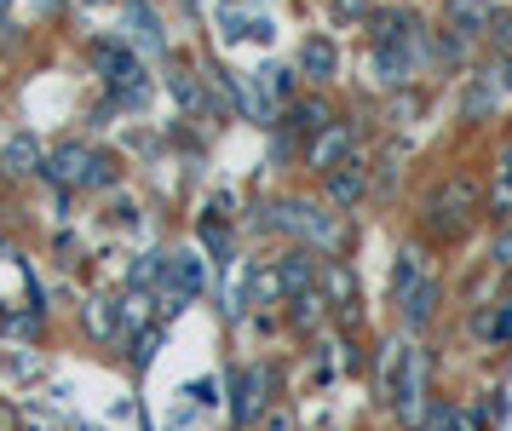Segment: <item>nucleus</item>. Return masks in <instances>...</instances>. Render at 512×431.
I'll list each match as a JSON object with an SVG mask.
<instances>
[{"mask_svg": "<svg viewBox=\"0 0 512 431\" xmlns=\"http://www.w3.org/2000/svg\"><path fill=\"white\" fill-rule=\"evenodd\" d=\"M265 225L311 253H334L346 242V225H340L334 202H311V196H282L277 207H265Z\"/></svg>", "mask_w": 512, "mask_h": 431, "instance_id": "obj_1", "label": "nucleus"}, {"mask_svg": "<svg viewBox=\"0 0 512 431\" xmlns=\"http://www.w3.org/2000/svg\"><path fill=\"white\" fill-rule=\"evenodd\" d=\"M41 179H52L58 190H104V184H116V161L93 144H58L41 161Z\"/></svg>", "mask_w": 512, "mask_h": 431, "instance_id": "obj_2", "label": "nucleus"}, {"mask_svg": "<svg viewBox=\"0 0 512 431\" xmlns=\"http://www.w3.org/2000/svg\"><path fill=\"white\" fill-rule=\"evenodd\" d=\"M420 391H426V357H420V345H386V397H392V409L409 426L420 420Z\"/></svg>", "mask_w": 512, "mask_h": 431, "instance_id": "obj_3", "label": "nucleus"}, {"mask_svg": "<svg viewBox=\"0 0 512 431\" xmlns=\"http://www.w3.org/2000/svg\"><path fill=\"white\" fill-rule=\"evenodd\" d=\"M208 81L213 87H225V98L236 104V115L242 121H254V127H277V98L259 87V75H236V69H219V64H208Z\"/></svg>", "mask_w": 512, "mask_h": 431, "instance_id": "obj_4", "label": "nucleus"}, {"mask_svg": "<svg viewBox=\"0 0 512 431\" xmlns=\"http://www.w3.org/2000/svg\"><path fill=\"white\" fill-rule=\"evenodd\" d=\"M472 213H478V184L472 179H443L426 196V225L438 230V236H461Z\"/></svg>", "mask_w": 512, "mask_h": 431, "instance_id": "obj_5", "label": "nucleus"}, {"mask_svg": "<svg viewBox=\"0 0 512 431\" xmlns=\"http://www.w3.org/2000/svg\"><path fill=\"white\" fill-rule=\"evenodd\" d=\"M208 288V271L190 248L179 253H162V276H156V294H162V311H185L190 299Z\"/></svg>", "mask_w": 512, "mask_h": 431, "instance_id": "obj_6", "label": "nucleus"}, {"mask_svg": "<svg viewBox=\"0 0 512 431\" xmlns=\"http://www.w3.org/2000/svg\"><path fill=\"white\" fill-rule=\"evenodd\" d=\"M374 52V75H380V87H409L420 69V29L409 35H392V41H369Z\"/></svg>", "mask_w": 512, "mask_h": 431, "instance_id": "obj_7", "label": "nucleus"}, {"mask_svg": "<svg viewBox=\"0 0 512 431\" xmlns=\"http://www.w3.org/2000/svg\"><path fill=\"white\" fill-rule=\"evenodd\" d=\"M317 288H323V299L334 305V317L351 322L357 317V276H351L346 259H334V253H323V271H317Z\"/></svg>", "mask_w": 512, "mask_h": 431, "instance_id": "obj_8", "label": "nucleus"}, {"mask_svg": "<svg viewBox=\"0 0 512 431\" xmlns=\"http://www.w3.org/2000/svg\"><path fill=\"white\" fill-rule=\"evenodd\" d=\"M443 23L461 41H484L489 23H495V0H443Z\"/></svg>", "mask_w": 512, "mask_h": 431, "instance_id": "obj_9", "label": "nucleus"}, {"mask_svg": "<svg viewBox=\"0 0 512 431\" xmlns=\"http://www.w3.org/2000/svg\"><path fill=\"white\" fill-rule=\"evenodd\" d=\"M265 391H271V368H265V363H254V368H242V374H236V403H231L236 426H248V420L265 414Z\"/></svg>", "mask_w": 512, "mask_h": 431, "instance_id": "obj_10", "label": "nucleus"}, {"mask_svg": "<svg viewBox=\"0 0 512 431\" xmlns=\"http://www.w3.org/2000/svg\"><path fill=\"white\" fill-rule=\"evenodd\" d=\"M323 190H328V202H334V207L363 202V190H369V167H363L357 156H346L340 167H328V173H323Z\"/></svg>", "mask_w": 512, "mask_h": 431, "instance_id": "obj_11", "label": "nucleus"}, {"mask_svg": "<svg viewBox=\"0 0 512 431\" xmlns=\"http://www.w3.org/2000/svg\"><path fill=\"white\" fill-rule=\"evenodd\" d=\"M121 6H127V41L139 52H167V29L156 18V6L150 0H121Z\"/></svg>", "mask_w": 512, "mask_h": 431, "instance_id": "obj_12", "label": "nucleus"}, {"mask_svg": "<svg viewBox=\"0 0 512 431\" xmlns=\"http://www.w3.org/2000/svg\"><path fill=\"white\" fill-rule=\"evenodd\" d=\"M346 156H351V127H346V121H328L323 133H317L311 144H305V161H311L317 173H328V167H340Z\"/></svg>", "mask_w": 512, "mask_h": 431, "instance_id": "obj_13", "label": "nucleus"}, {"mask_svg": "<svg viewBox=\"0 0 512 431\" xmlns=\"http://www.w3.org/2000/svg\"><path fill=\"white\" fill-rule=\"evenodd\" d=\"M219 35H225V46L231 41H277V23L254 18L248 6H225V12H219Z\"/></svg>", "mask_w": 512, "mask_h": 431, "instance_id": "obj_14", "label": "nucleus"}, {"mask_svg": "<svg viewBox=\"0 0 512 431\" xmlns=\"http://www.w3.org/2000/svg\"><path fill=\"white\" fill-rule=\"evenodd\" d=\"M317 271H323V259H311V248L282 253V259H277V282H282V294L294 299V294H305V288H317Z\"/></svg>", "mask_w": 512, "mask_h": 431, "instance_id": "obj_15", "label": "nucleus"}, {"mask_svg": "<svg viewBox=\"0 0 512 431\" xmlns=\"http://www.w3.org/2000/svg\"><path fill=\"white\" fill-rule=\"evenodd\" d=\"M300 75H305V81H334V75H340V46L328 41V35H305Z\"/></svg>", "mask_w": 512, "mask_h": 431, "instance_id": "obj_16", "label": "nucleus"}, {"mask_svg": "<svg viewBox=\"0 0 512 431\" xmlns=\"http://www.w3.org/2000/svg\"><path fill=\"white\" fill-rule=\"evenodd\" d=\"M110 87H116V104H127V110H144V104H150V69H144L139 52L110 75Z\"/></svg>", "mask_w": 512, "mask_h": 431, "instance_id": "obj_17", "label": "nucleus"}, {"mask_svg": "<svg viewBox=\"0 0 512 431\" xmlns=\"http://www.w3.org/2000/svg\"><path fill=\"white\" fill-rule=\"evenodd\" d=\"M328 121H334V115H328V104L323 98H288V110H282V133H305V138H317L328 127Z\"/></svg>", "mask_w": 512, "mask_h": 431, "instance_id": "obj_18", "label": "nucleus"}, {"mask_svg": "<svg viewBox=\"0 0 512 431\" xmlns=\"http://www.w3.org/2000/svg\"><path fill=\"white\" fill-rule=\"evenodd\" d=\"M438 276H426V282H420L415 294L409 299H397V311H403V328H409V334H420V328H426V322L438 317Z\"/></svg>", "mask_w": 512, "mask_h": 431, "instance_id": "obj_19", "label": "nucleus"}, {"mask_svg": "<svg viewBox=\"0 0 512 431\" xmlns=\"http://www.w3.org/2000/svg\"><path fill=\"white\" fill-rule=\"evenodd\" d=\"M426 276H432V271H426V248H397V265H392V305L415 294Z\"/></svg>", "mask_w": 512, "mask_h": 431, "instance_id": "obj_20", "label": "nucleus"}, {"mask_svg": "<svg viewBox=\"0 0 512 431\" xmlns=\"http://www.w3.org/2000/svg\"><path fill=\"white\" fill-rule=\"evenodd\" d=\"M501 75H478V81H472V92H466V104H461V115L466 121H484V115H495L501 110Z\"/></svg>", "mask_w": 512, "mask_h": 431, "instance_id": "obj_21", "label": "nucleus"}, {"mask_svg": "<svg viewBox=\"0 0 512 431\" xmlns=\"http://www.w3.org/2000/svg\"><path fill=\"white\" fill-rule=\"evenodd\" d=\"M0 161H6V173H12V179H29V173H41V161H47V156H41V144H35L29 133H18L12 144H6V156H0Z\"/></svg>", "mask_w": 512, "mask_h": 431, "instance_id": "obj_22", "label": "nucleus"}, {"mask_svg": "<svg viewBox=\"0 0 512 431\" xmlns=\"http://www.w3.org/2000/svg\"><path fill=\"white\" fill-rule=\"evenodd\" d=\"M167 92H173V98H179V110H190V115L208 110V98H202V87H196V75H190V69H173V75H167Z\"/></svg>", "mask_w": 512, "mask_h": 431, "instance_id": "obj_23", "label": "nucleus"}, {"mask_svg": "<svg viewBox=\"0 0 512 431\" xmlns=\"http://www.w3.org/2000/svg\"><path fill=\"white\" fill-rule=\"evenodd\" d=\"M323 288H305V294H294V328L300 334H311V322H323Z\"/></svg>", "mask_w": 512, "mask_h": 431, "instance_id": "obj_24", "label": "nucleus"}, {"mask_svg": "<svg viewBox=\"0 0 512 431\" xmlns=\"http://www.w3.org/2000/svg\"><path fill=\"white\" fill-rule=\"evenodd\" d=\"M116 305L121 299H93L87 305V328H93L98 340H116Z\"/></svg>", "mask_w": 512, "mask_h": 431, "instance_id": "obj_25", "label": "nucleus"}, {"mask_svg": "<svg viewBox=\"0 0 512 431\" xmlns=\"http://www.w3.org/2000/svg\"><path fill=\"white\" fill-rule=\"evenodd\" d=\"M259 75V87L271 92V98H294V81L288 75H300V69H277V64H265V69H254Z\"/></svg>", "mask_w": 512, "mask_h": 431, "instance_id": "obj_26", "label": "nucleus"}, {"mask_svg": "<svg viewBox=\"0 0 512 431\" xmlns=\"http://www.w3.org/2000/svg\"><path fill=\"white\" fill-rule=\"evenodd\" d=\"M328 12H334V23H369L374 0H328Z\"/></svg>", "mask_w": 512, "mask_h": 431, "instance_id": "obj_27", "label": "nucleus"}, {"mask_svg": "<svg viewBox=\"0 0 512 431\" xmlns=\"http://www.w3.org/2000/svg\"><path fill=\"white\" fill-rule=\"evenodd\" d=\"M415 431H461V426H455V409H449V403H438V409H420Z\"/></svg>", "mask_w": 512, "mask_h": 431, "instance_id": "obj_28", "label": "nucleus"}, {"mask_svg": "<svg viewBox=\"0 0 512 431\" xmlns=\"http://www.w3.org/2000/svg\"><path fill=\"white\" fill-rule=\"evenodd\" d=\"M150 322V294H127L121 299V328H144Z\"/></svg>", "mask_w": 512, "mask_h": 431, "instance_id": "obj_29", "label": "nucleus"}, {"mask_svg": "<svg viewBox=\"0 0 512 431\" xmlns=\"http://www.w3.org/2000/svg\"><path fill=\"white\" fill-rule=\"evenodd\" d=\"M156 345H162V328H150V334L139 340V357H133V363H139V368H150V357H156Z\"/></svg>", "mask_w": 512, "mask_h": 431, "instance_id": "obj_30", "label": "nucleus"}, {"mask_svg": "<svg viewBox=\"0 0 512 431\" xmlns=\"http://www.w3.org/2000/svg\"><path fill=\"white\" fill-rule=\"evenodd\" d=\"M495 213L512 219V173H501V190H495Z\"/></svg>", "mask_w": 512, "mask_h": 431, "instance_id": "obj_31", "label": "nucleus"}, {"mask_svg": "<svg viewBox=\"0 0 512 431\" xmlns=\"http://www.w3.org/2000/svg\"><path fill=\"white\" fill-rule=\"evenodd\" d=\"M484 328H489V334H495V340H512V305H507V311H501V317H489Z\"/></svg>", "mask_w": 512, "mask_h": 431, "instance_id": "obj_32", "label": "nucleus"}, {"mask_svg": "<svg viewBox=\"0 0 512 431\" xmlns=\"http://www.w3.org/2000/svg\"><path fill=\"white\" fill-rule=\"evenodd\" d=\"M495 75H501V87L512 92V52H501V69H495Z\"/></svg>", "mask_w": 512, "mask_h": 431, "instance_id": "obj_33", "label": "nucleus"}, {"mask_svg": "<svg viewBox=\"0 0 512 431\" xmlns=\"http://www.w3.org/2000/svg\"><path fill=\"white\" fill-rule=\"evenodd\" d=\"M495 253H501V259H512V236H507V242H501V248H495Z\"/></svg>", "mask_w": 512, "mask_h": 431, "instance_id": "obj_34", "label": "nucleus"}, {"mask_svg": "<svg viewBox=\"0 0 512 431\" xmlns=\"http://www.w3.org/2000/svg\"><path fill=\"white\" fill-rule=\"evenodd\" d=\"M81 6H116V0H81Z\"/></svg>", "mask_w": 512, "mask_h": 431, "instance_id": "obj_35", "label": "nucleus"}, {"mask_svg": "<svg viewBox=\"0 0 512 431\" xmlns=\"http://www.w3.org/2000/svg\"><path fill=\"white\" fill-rule=\"evenodd\" d=\"M185 6H196V0H185Z\"/></svg>", "mask_w": 512, "mask_h": 431, "instance_id": "obj_36", "label": "nucleus"}, {"mask_svg": "<svg viewBox=\"0 0 512 431\" xmlns=\"http://www.w3.org/2000/svg\"><path fill=\"white\" fill-rule=\"evenodd\" d=\"M0 6H6V0H0Z\"/></svg>", "mask_w": 512, "mask_h": 431, "instance_id": "obj_37", "label": "nucleus"}]
</instances>
